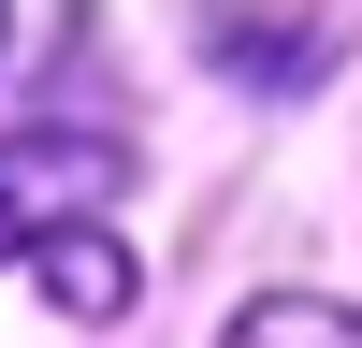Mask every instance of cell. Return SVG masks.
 I'll return each instance as SVG.
<instances>
[{
    "label": "cell",
    "instance_id": "obj_2",
    "mask_svg": "<svg viewBox=\"0 0 362 348\" xmlns=\"http://www.w3.org/2000/svg\"><path fill=\"white\" fill-rule=\"evenodd\" d=\"M29 276H44V290H58L73 319H116V305H131V247H116L102 218H73V232H44V261H29Z\"/></svg>",
    "mask_w": 362,
    "mask_h": 348
},
{
    "label": "cell",
    "instance_id": "obj_1",
    "mask_svg": "<svg viewBox=\"0 0 362 348\" xmlns=\"http://www.w3.org/2000/svg\"><path fill=\"white\" fill-rule=\"evenodd\" d=\"M116 174H131V145H116V131H73V116L0 131V261H44V232L102 218Z\"/></svg>",
    "mask_w": 362,
    "mask_h": 348
},
{
    "label": "cell",
    "instance_id": "obj_3",
    "mask_svg": "<svg viewBox=\"0 0 362 348\" xmlns=\"http://www.w3.org/2000/svg\"><path fill=\"white\" fill-rule=\"evenodd\" d=\"M218 348H362V305H319V290H261Z\"/></svg>",
    "mask_w": 362,
    "mask_h": 348
}]
</instances>
